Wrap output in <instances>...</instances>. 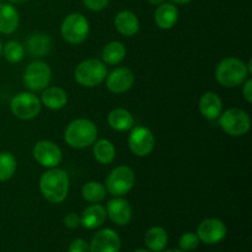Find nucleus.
I'll list each match as a JSON object with an SVG mask.
<instances>
[{
    "label": "nucleus",
    "mask_w": 252,
    "mask_h": 252,
    "mask_svg": "<svg viewBox=\"0 0 252 252\" xmlns=\"http://www.w3.org/2000/svg\"><path fill=\"white\" fill-rule=\"evenodd\" d=\"M61 33L64 41L70 44H81L86 41L90 33V24L84 15L79 12L69 14L63 20Z\"/></svg>",
    "instance_id": "5"
},
{
    "label": "nucleus",
    "mask_w": 252,
    "mask_h": 252,
    "mask_svg": "<svg viewBox=\"0 0 252 252\" xmlns=\"http://www.w3.org/2000/svg\"><path fill=\"white\" fill-rule=\"evenodd\" d=\"M126 53H127V51H126V47L122 42L112 41L103 47L101 57H102V62L105 64L117 65L125 59Z\"/></svg>",
    "instance_id": "26"
},
{
    "label": "nucleus",
    "mask_w": 252,
    "mask_h": 252,
    "mask_svg": "<svg viewBox=\"0 0 252 252\" xmlns=\"http://www.w3.org/2000/svg\"><path fill=\"white\" fill-rule=\"evenodd\" d=\"M2 54V44H1V41H0V57H1Z\"/></svg>",
    "instance_id": "39"
},
{
    "label": "nucleus",
    "mask_w": 252,
    "mask_h": 252,
    "mask_svg": "<svg viewBox=\"0 0 252 252\" xmlns=\"http://www.w3.org/2000/svg\"><path fill=\"white\" fill-rule=\"evenodd\" d=\"M52 48V39L51 37L43 32H36L32 33L27 38L26 49L29 54L34 58H41L46 54L49 53Z\"/></svg>",
    "instance_id": "21"
},
{
    "label": "nucleus",
    "mask_w": 252,
    "mask_h": 252,
    "mask_svg": "<svg viewBox=\"0 0 252 252\" xmlns=\"http://www.w3.org/2000/svg\"><path fill=\"white\" fill-rule=\"evenodd\" d=\"M106 213L113 223L120 226L127 225L133 217L132 206L127 199L122 197H113L111 201H108L106 206Z\"/></svg>",
    "instance_id": "15"
},
{
    "label": "nucleus",
    "mask_w": 252,
    "mask_h": 252,
    "mask_svg": "<svg viewBox=\"0 0 252 252\" xmlns=\"http://www.w3.org/2000/svg\"><path fill=\"white\" fill-rule=\"evenodd\" d=\"M106 218H107V213H106L105 207L98 203H93L91 206L86 207L81 213L80 225L89 230H93V229L100 228L105 223Z\"/></svg>",
    "instance_id": "17"
},
{
    "label": "nucleus",
    "mask_w": 252,
    "mask_h": 252,
    "mask_svg": "<svg viewBox=\"0 0 252 252\" xmlns=\"http://www.w3.org/2000/svg\"><path fill=\"white\" fill-rule=\"evenodd\" d=\"M115 27L122 36L132 37L139 31V20L134 12L129 10H122L115 17Z\"/></svg>",
    "instance_id": "19"
},
{
    "label": "nucleus",
    "mask_w": 252,
    "mask_h": 252,
    "mask_svg": "<svg viewBox=\"0 0 252 252\" xmlns=\"http://www.w3.org/2000/svg\"><path fill=\"white\" fill-rule=\"evenodd\" d=\"M52 79V70L46 62L34 61L29 64L24 74V84L33 93L43 91L48 88Z\"/></svg>",
    "instance_id": "9"
},
{
    "label": "nucleus",
    "mask_w": 252,
    "mask_h": 252,
    "mask_svg": "<svg viewBox=\"0 0 252 252\" xmlns=\"http://www.w3.org/2000/svg\"><path fill=\"white\" fill-rule=\"evenodd\" d=\"M93 154L98 164L108 165L116 158L115 145L108 139L95 140V143L93 144Z\"/></svg>",
    "instance_id": "25"
},
{
    "label": "nucleus",
    "mask_w": 252,
    "mask_h": 252,
    "mask_svg": "<svg viewBox=\"0 0 252 252\" xmlns=\"http://www.w3.org/2000/svg\"><path fill=\"white\" fill-rule=\"evenodd\" d=\"M154 20L161 30H171L179 20V10L172 2H162L158 5L154 12Z\"/></svg>",
    "instance_id": "18"
},
{
    "label": "nucleus",
    "mask_w": 252,
    "mask_h": 252,
    "mask_svg": "<svg viewBox=\"0 0 252 252\" xmlns=\"http://www.w3.org/2000/svg\"><path fill=\"white\" fill-rule=\"evenodd\" d=\"M243 96L249 103L252 102V79L249 76L243 84Z\"/></svg>",
    "instance_id": "34"
},
{
    "label": "nucleus",
    "mask_w": 252,
    "mask_h": 252,
    "mask_svg": "<svg viewBox=\"0 0 252 252\" xmlns=\"http://www.w3.org/2000/svg\"><path fill=\"white\" fill-rule=\"evenodd\" d=\"M196 234L202 243L207 245H216L225 239L228 229L220 219L208 218L199 223Z\"/></svg>",
    "instance_id": "12"
},
{
    "label": "nucleus",
    "mask_w": 252,
    "mask_h": 252,
    "mask_svg": "<svg viewBox=\"0 0 252 252\" xmlns=\"http://www.w3.org/2000/svg\"><path fill=\"white\" fill-rule=\"evenodd\" d=\"M17 161L9 152L0 153V182H5L14 176Z\"/></svg>",
    "instance_id": "28"
},
{
    "label": "nucleus",
    "mask_w": 252,
    "mask_h": 252,
    "mask_svg": "<svg viewBox=\"0 0 252 252\" xmlns=\"http://www.w3.org/2000/svg\"><path fill=\"white\" fill-rule=\"evenodd\" d=\"M107 122L112 129L117 132H126L134 127V118L129 111L122 107L113 108L107 116Z\"/></svg>",
    "instance_id": "23"
},
{
    "label": "nucleus",
    "mask_w": 252,
    "mask_h": 252,
    "mask_svg": "<svg viewBox=\"0 0 252 252\" xmlns=\"http://www.w3.org/2000/svg\"><path fill=\"white\" fill-rule=\"evenodd\" d=\"M2 56L9 63H20L25 57V48L20 42L10 41L2 46Z\"/></svg>",
    "instance_id": "29"
},
{
    "label": "nucleus",
    "mask_w": 252,
    "mask_h": 252,
    "mask_svg": "<svg viewBox=\"0 0 252 252\" xmlns=\"http://www.w3.org/2000/svg\"><path fill=\"white\" fill-rule=\"evenodd\" d=\"M219 126L226 134L241 137L250 130L251 120L245 111L239 107H233L219 116Z\"/></svg>",
    "instance_id": "7"
},
{
    "label": "nucleus",
    "mask_w": 252,
    "mask_h": 252,
    "mask_svg": "<svg viewBox=\"0 0 252 252\" xmlns=\"http://www.w3.org/2000/svg\"><path fill=\"white\" fill-rule=\"evenodd\" d=\"M134 73L129 68L118 66L106 76V86L113 94L127 93L134 84Z\"/></svg>",
    "instance_id": "13"
},
{
    "label": "nucleus",
    "mask_w": 252,
    "mask_h": 252,
    "mask_svg": "<svg viewBox=\"0 0 252 252\" xmlns=\"http://www.w3.org/2000/svg\"><path fill=\"white\" fill-rule=\"evenodd\" d=\"M12 115L22 121H30L39 115L42 102L34 94L20 93L11 98L10 102Z\"/></svg>",
    "instance_id": "8"
},
{
    "label": "nucleus",
    "mask_w": 252,
    "mask_h": 252,
    "mask_svg": "<svg viewBox=\"0 0 252 252\" xmlns=\"http://www.w3.org/2000/svg\"><path fill=\"white\" fill-rule=\"evenodd\" d=\"M68 252H90V248L84 239H75L69 245Z\"/></svg>",
    "instance_id": "31"
},
{
    "label": "nucleus",
    "mask_w": 252,
    "mask_h": 252,
    "mask_svg": "<svg viewBox=\"0 0 252 252\" xmlns=\"http://www.w3.org/2000/svg\"><path fill=\"white\" fill-rule=\"evenodd\" d=\"M107 76V68L100 59H86L79 63L74 71V78L79 85L93 89L101 85Z\"/></svg>",
    "instance_id": "4"
},
{
    "label": "nucleus",
    "mask_w": 252,
    "mask_h": 252,
    "mask_svg": "<svg viewBox=\"0 0 252 252\" xmlns=\"http://www.w3.org/2000/svg\"><path fill=\"white\" fill-rule=\"evenodd\" d=\"M97 138V127L86 118L74 120L66 126L64 132L65 143L73 149H85L91 147Z\"/></svg>",
    "instance_id": "2"
},
{
    "label": "nucleus",
    "mask_w": 252,
    "mask_h": 252,
    "mask_svg": "<svg viewBox=\"0 0 252 252\" xmlns=\"http://www.w3.org/2000/svg\"><path fill=\"white\" fill-rule=\"evenodd\" d=\"M39 100L49 110L58 111L68 103V94L59 86H49L44 89Z\"/></svg>",
    "instance_id": "20"
},
{
    "label": "nucleus",
    "mask_w": 252,
    "mask_h": 252,
    "mask_svg": "<svg viewBox=\"0 0 252 252\" xmlns=\"http://www.w3.org/2000/svg\"><path fill=\"white\" fill-rule=\"evenodd\" d=\"M128 147L135 157H148L155 148L154 134L149 128L143 126L133 127L128 138Z\"/></svg>",
    "instance_id": "10"
},
{
    "label": "nucleus",
    "mask_w": 252,
    "mask_h": 252,
    "mask_svg": "<svg viewBox=\"0 0 252 252\" xmlns=\"http://www.w3.org/2000/svg\"><path fill=\"white\" fill-rule=\"evenodd\" d=\"M32 155L41 166L47 167V169L57 167L63 160V153L61 148L51 140L37 142L32 150Z\"/></svg>",
    "instance_id": "11"
},
{
    "label": "nucleus",
    "mask_w": 252,
    "mask_h": 252,
    "mask_svg": "<svg viewBox=\"0 0 252 252\" xmlns=\"http://www.w3.org/2000/svg\"><path fill=\"white\" fill-rule=\"evenodd\" d=\"M20 24V15L16 7L11 4H0V32L11 34L17 30Z\"/></svg>",
    "instance_id": "22"
},
{
    "label": "nucleus",
    "mask_w": 252,
    "mask_h": 252,
    "mask_svg": "<svg viewBox=\"0 0 252 252\" xmlns=\"http://www.w3.org/2000/svg\"><path fill=\"white\" fill-rule=\"evenodd\" d=\"M144 241L150 252H161L166 248L169 236L166 230L161 226H152L145 233Z\"/></svg>",
    "instance_id": "24"
},
{
    "label": "nucleus",
    "mask_w": 252,
    "mask_h": 252,
    "mask_svg": "<svg viewBox=\"0 0 252 252\" xmlns=\"http://www.w3.org/2000/svg\"><path fill=\"white\" fill-rule=\"evenodd\" d=\"M170 1L172 2V4H189V2H191L192 0H170Z\"/></svg>",
    "instance_id": "35"
},
{
    "label": "nucleus",
    "mask_w": 252,
    "mask_h": 252,
    "mask_svg": "<svg viewBox=\"0 0 252 252\" xmlns=\"http://www.w3.org/2000/svg\"><path fill=\"white\" fill-rule=\"evenodd\" d=\"M165 0H148V2H149L150 5H160L162 4Z\"/></svg>",
    "instance_id": "36"
},
{
    "label": "nucleus",
    "mask_w": 252,
    "mask_h": 252,
    "mask_svg": "<svg viewBox=\"0 0 252 252\" xmlns=\"http://www.w3.org/2000/svg\"><path fill=\"white\" fill-rule=\"evenodd\" d=\"M198 108L201 115L207 120H218L219 116L223 112V102L218 94L208 91L199 98Z\"/></svg>",
    "instance_id": "16"
},
{
    "label": "nucleus",
    "mask_w": 252,
    "mask_h": 252,
    "mask_svg": "<svg viewBox=\"0 0 252 252\" xmlns=\"http://www.w3.org/2000/svg\"><path fill=\"white\" fill-rule=\"evenodd\" d=\"M85 6L91 11H101L108 5L110 0H83Z\"/></svg>",
    "instance_id": "32"
},
{
    "label": "nucleus",
    "mask_w": 252,
    "mask_h": 252,
    "mask_svg": "<svg viewBox=\"0 0 252 252\" xmlns=\"http://www.w3.org/2000/svg\"><path fill=\"white\" fill-rule=\"evenodd\" d=\"M249 75L250 73L246 68V64L241 59L235 58V57L224 58L216 68L217 81L221 86L228 89L243 85Z\"/></svg>",
    "instance_id": "3"
},
{
    "label": "nucleus",
    "mask_w": 252,
    "mask_h": 252,
    "mask_svg": "<svg viewBox=\"0 0 252 252\" xmlns=\"http://www.w3.org/2000/svg\"><path fill=\"white\" fill-rule=\"evenodd\" d=\"M164 252H185V251H182L181 249H170V250H166Z\"/></svg>",
    "instance_id": "38"
},
{
    "label": "nucleus",
    "mask_w": 252,
    "mask_h": 252,
    "mask_svg": "<svg viewBox=\"0 0 252 252\" xmlns=\"http://www.w3.org/2000/svg\"><path fill=\"white\" fill-rule=\"evenodd\" d=\"M7 1L12 2V4H22V2L29 1V0H7Z\"/></svg>",
    "instance_id": "37"
},
{
    "label": "nucleus",
    "mask_w": 252,
    "mask_h": 252,
    "mask_svg": "<svg viewBox=\"0 0 252 252\" xmlns=\"http://www.w3.org/2000/svg\"><path fill=\"white\" fill-rule=\"evenodd\" d=\"M64 224L69 229H76L80 225V216L76 213H68L64 217Z\"/></svg>",
    "instance_id": "33"
},
{
    "label": "nucleus",
    "mask_w": 252,
    "mask_h": 252,
    "mask_svg": "<svg viewBox=\"0 0 252 252\" xmlns=\"http://www.w3.org/2000/svg\"><path fill=\"white\" fill-rule=\"evenodd\" d=\"M135 182L134 171L129 166L121 165L115 167L106 179V191L113 197H122L133 189Z\"/></svg>",
    "instance_id": "6"
},
{
    "label": "nucleus",
    "mask_w": 252,
    "mask_h": 252,
    "mask_svg": "<svg viewBox=\"0 0 252 252\" xmlns=\"http://www.w3.org/2000/svg\"><path fill=\"white\" fill-rule=\"evenodd\" d=\"M134 252H150V251H148V250H143V249H140V250H137V251H134Z\"/></svg>",
    "instance_id": "40"
},
{
    "label": "nucleus",
    "mask_w": 252,
    "mask_h": 252,
    "mask_svg": "<svg viewBox=\"0 0 252 252\" xmlns=\"http://www.w3.org/2000/svg\"><path fill=\"white\" fill-rule=\"evenodd\" d=\"M89 248H90V252H120V235L112 229L98 230L91 239Z\"/></svg>",
    "instance_id": "14"
},
{
    "label": "nucleus",
    "mask_w": 252,
    "mask_h": 252,
    "mask_svg": "<svg viewBox=\"0 0 252 252\" xmlns=\"http://www.w3.org/2000/svg\"><path fill=\"white\" fill-rule=\"evenodd\" d=\"M83 198L89 203H100L107 196L106 187L98 181H90L85 184L81 189Z\"/></svg>",
    "instance_id": "27"
},
{
    "label": "nucleus",
    "mask_w": 252,
    "mask_h": 252,
    "mask_svg": "<svg viewBox=\"0 0 252 252\" xmlns=\"http://www.w3.org/2000/svg\"><path fill=\"white\" fill-rule=\"evenodd\" d=\"M0 4H1V0H0Z\"/></svg>",
    "instance_id": "41"
},
{
    "label": "nucleus",
    "mask_w": 252,
    "mask_h": 252,
    "mask_svg": "<svg viewBox=\"0 0 252 252\" xmlns=\"http://www.w3.org/2000/svg\"><path fill=\"white\" fill-rule=\"evenodd\" d=\"M199 239L197 236L196 233H185L184 235L180 238L179 241V245L180 249L185 252H189V251H193L198 248L199 245Z\"/></svg>",
    "instance_id": "30"
},
{
    "label": "nucleus",
    "mask_w": 252,
    "mask_h": 252,
    "mask_svg": "<svg viewBox=\"0 0 252 252\" xmlns=\"http://www.w3.org/2000/svg\"><path fill=\"white\" fill-rule=\"evenodd\" d=\"M69 176L66 171L52 167L43 172L39 179V189L41 193L49 203L59 204L68 197L69 192Z\"/></svg>",
    "instance_id": "1"
}]
</instances>
